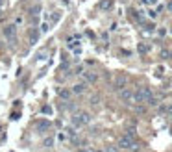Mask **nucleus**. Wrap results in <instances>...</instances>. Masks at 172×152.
Returning <instances> with one entry per match:
<instances>
[{"instance_id": "obj_9", "label": "nucleus", "mask_w": 172, "mask_h": 152, "mask_svg": "<svg viewBox=\"0 0 172 152\" xmlns=\"http://www.w3.org/2000/svg\"><path fill=\"white\" fill-rule=\"evenodd\" d=\"M122 87H126V76H117V80H115V89L120 91Z\"/></svg>"}, {"instance_id": "obj_15", "label": "nucleus", "mask_w": 172, "mask_h": 152, "mask_svg": "<svg viewBox=\"0 0 172 152\" xmlns=\"http://www.w3.org/2000/svg\"><path fill=\"white\" fill-rule=\"evenodd\" d=\"M52 145H54V137H45L43 139V147L45 148H52Z\"/></svg>"}, {"instance_id": "obj_5", "label": "nucleus", "mask_w": 172, "mask_h": 152, "mask_svg": "<svg viewBox=\"0 0 172 152\" xmlns=\"http://www.w3.org/2000/svg\"><path fill=\"white\" fill-rule=\"evenodd\" d=\"M58 96H59L61 100H65V102H67V100H70L72 91H70V89H67V87H61V89L58 91Z\"/></svg>"}, {"instance_id": "obj_3", "label": "nucleus", "mask_w": 172, "mask_h": 152, "mask_svg": "<svg viewBox=\"0 0 172 152\" xmlns=\"http://www.w3.org/2000/svg\"><path fill=\"white\" fill-rule=\"evenodd\" d=\"M119 96H120L122 102H132V99H133V91H132L130 87H122V89L119 91Z\"/></svg>"}, {"instance_id": "obj_13", "label": "nucleus", "mask_w": 172, "mask_h": 152, "mask_svg": "<svg viewBox=\"0 0 172 152\" xmlns=\"http://www.w3.org/2000/svg\"><path fill=\"white\" fill-rule=\"evenodd\" d=\"M111 6H113V0H100V8L104 9V11L111 9Z\"/></svg>"}, {"instance_id": "obj_1", "label": "nucleus", "mask_w": 172, "mask_h": 152, "mask_svg": "<svg viewBox=\"0 0 172 152\" xmlns=\"http://www.w3.org/2000/svg\"><path fill=\"white\" fill-rule=\"evenodd\" d=\"M119 148H124V150H137L135 137H130V135H122V137L119 139Z\"/></svg>"}, {"instance_id": "obj_2", "label": "nucleus", "mask_w": 172, "mask_h": 152, "mask_svg": "<svg viewBox=\"0 0 172 152\" xmlns=\"http://www.w3.org/2000/svg\"><path fill=\"white\" fill-rule=\"evenodd\" d=\"M15 32H17V26H15V24L4 26V35H6L7 41H11V43H15Z\"/></svg>"}, {"instance_id": "obj_21", "label": "nucleus", "mask_w": 172, "mask_h": 152, "mask_svg": "<svg viewBox=\"0 0 172 152\" xmlns=\"http://www.w3.org/2000/svg\"><path fill=\"white\" fill-rule=\"evenodd\" d=\"M104 152H119V147H107Z\"/></svg>"}, {"instance_id": "obj_30", "label": "nucleus", "mask_w": 172, "mask_h": 152, "mask_svg": "<svg viewBox=\"0 0 172 152\" xmlns=\"http://www.w3.org/2000/svg\"><path fill=\"white\" fill-rule=\"evenodd\" d=\"M0 15H2V8H0Z\"/></svg>"}, {"instance_id": "obj_25", "label": "nucleus", "mask_w": 172, "mask_h": 152, "mask_svg": "<svg viewBox=\"0 0 172 152\" xmlns=\"http://www.w3.org/2000/svg\"><path fill=\"white\" fill-rule=\"evenodd\" d=\"M148 15H150V17H152V19H156V17H157V13L154 11V9H152V11H148Z\"/></svg>"}, {"instance_id": "obj_22", "label": "nucleus", "mask_w": 172, "mask_h": 152, "mask_svg": "<svg viewBox=\"0 0 172 152\" xmlns=\"http://www.w3.org/2000/svg\"><path fill=\"white\" fill-rule=\"evenodd\" d=\"M82 72H83V67H82V65H78V67L74 69V74H82Z\"/></svg>"}, {"instance_id": "obj_27", "label": "nucleus", "mask_w": 172, "mask_h": 152, "mask_svg": "<svg viewBox=\"0 0 172 152\" xmlns=\"http://www.w3.org/2000/svg\"><path fill=\"white\" fill-rule=\"evenodd\" d=\"M91 104H98V96H93V99H91Z\"/></svg>"}, {"instance_id": "obj_10", "label": "nucleus", "mask_w": 172, "mask_h": 152, "mask_svg": "<svg viewBox=\"0 0 172 152\" xmlns=\"http://www.w3.org/2000/svg\"><path fill=\"white\" fill-rule=\"evenodd\" d=\"M141 93H143V99H144V104L150 100V99H152V96H154V93H152V89H150V87H141Z\"/></svg>"}, {"instance_id": "obj_26", "label": "nucleus", "mask_w": 172, "mask_h": 152, "mask_svg": "<svg viewBox=\"0 0 172 152\" xmlns=\"http://www.w3.org/2000/svg\"><path fill=\"white\" fill-rule=\"evenodd\" d=\"M11 119H13V121H17V119H19V111H15V113H11Z\"/></svg>"}, {"instance_id": "obj_18", "label": "nucleus", "mask_w": 172, "mask_h": 152, "mask_svg": "<svg viewBox=\"0 0 172 152\" xmlns=\"http://www.w3.org/2000/svg\"><path fill=\"white\" fill-rule=\"evenodd\" d=\"M65 132H67V135H69L70 139H74V137H78V132H76V130H74V128H69V130H65Z\"/></svg>"}, {"instance_id": "obj_23", "label": "nucleus", "mask_w": 172, "mask_h": 152, "mask_svg": "<svg viewBox=\"0 0 172 152\" xmlns=\"http://www.w3.org/2000/svg\"><path fill=\"white\" fill-rule=\"evenodd\" d=\"M161 58H170V52L168 50H161Z\"/></svg>"}, {"instance_id": "obj_29", "label": "nucleus", "mask_w": 172, "mask_h": 152, "mask_svg": "<svg viewBox=\"0 0 172 152\" xmlns=\"http://www.w3.org/2000/svg\"><path fill=\"white\" fill-rule=\"evenodd\" d=\"M2 4H4V0H0V8H2Z\"/></svg>"}, {"instance_id": "obj_20", "label": "nucleus", "mask_w": 172, "mask_h": 152, "mask_svg": "<svg viewBox=\"0 0 172 152\" xmlns=\"http://www.w3.org/2000/svg\"><path fill=\"white\" fill-rule=\"evenodd\" d=\"M137 48H139V52H141V54H146V52H148V47H146V45H143V43H141V45H139Z\"/></svg>"}, {"instance_id": "obj_17", "label": "nucleus", "mask_w": 172, "mask_h": 152, "mask_svg": "<svg viewBox=\"0 0 172 152\" xmlns=\"http://www.w3.org/2000/svg\"><path fill=\"white\" fill-rule=\"evenodd\" d=\"M41 113H43V115H52V113H54V110H52V106H43V110H41Z\"/></svg>"}, {"instance_id": "obj_16", "label": "nucleus", "mask_w": 172, "mask_h": 152, "mask_svg": "<svg viewBox=\"0 0 172 152\" xmlns=\"http://www.w3.org/2000/svg\"><path fill=\"white\" fill-rule=\"evenodd\" d=\"M70 123H72L74 126H83V124H82V121H80V117H78V113H74V115L70 117Z\"/></svg>"}, {"instance_id": "obj_24", "label": "nucleus", "mask_w": 172, "mask_h": 152, "mask_svg": "<svg viewBox=\"0 0 172 152\" xmlns=\"http://www.w3.org/2000/svg\"><path fill=\"white\" fill-rule=\"evenodd\" d=\"M126 135H130V137H135V130H133V128H130V130L126 132Z\"/></svg>"}, {"instance_id": "obj_8", "label": "nucleus", "mask_w": 172, "mask_h": 152, "mask_svg": "<svg viewBox=\"0 0 172 152\" xmlns=\"http://www.w3.org/2000/svg\"><path fill=\"white\" fill-rule=\"evenodd\" d=\"M83 78L87 84H96L98 82V74H94V72H83Z\"/></svg>"}, {"instance_id": "obj_19", "label": "nucleus", "mask_w": 172, "mask_h": 152, "mask_svg": "<svg viewBox=\"0 0 172 152\" xmlns=\"http://www.w3.org/2000/svg\"><path fill=\"white\" fill-rule=\"evenodd\" d=\"M59 19H61V11H54V15H52V23H58Z\"/></svg>"}, {"instance_id": "obj_14", "label": "nucleus", "mask_w": 172, "mask_h": 152, "mask_svg": "<svg viewBox=\"0 0 172 152\" xmlns=\"http://www.w3.org/2000/svg\"><path fill=\"white\" fill-rule=\"evenodd\" d=\"M41 11H43V8H41L39 4H35V6H31V8L28 9V13H30V15H39Z\"/></svg>"}, {"instance_id": "obj_12", "label": "nucleus", "mask_w": 172, "mask_h": 152, "mask_svg": "<svg viewBox=\"0 0 172 152\" xmlns=\"http://www.w3.org/2000/svg\"><path fill=\"white\" fill-rule=\"evenodd\" d=\"M37 30H39L41 35H45V34H48V32H50V24H48V23H43V24H39Z\"/></svg>"}, {"instance_id": "obj_28", "label": "nucleus", "mask_w": 172, "mask_h": 152, "mask_svg": "<svg viewBox=\"0 0 172 152\" xmlns=\"http://www.w3.org/2000/svg\"><path fill=\"white\" fill-rule=\"evenodd\" d=\"M168 9H170V11H172V2H170V4H168Z\"/></svg>"}, {"instance_id": "obj_7", "label": "nucleus", "mask_w": 172, "mask_h": 152, "mask_svg": "<svg viewBox=\"0 0 172 152\" xmlns=\"http://www.w3.org/2000/svg\"><path fill=\"white\" fill-rule=\"evenodd\" d=\"M85 89H87V84L82 82V84H76L70 91H72V95H82V93H85Z\"/></svg>"}, {"instance_id": "obj_6", "label": "nucleus", "mask_w": 172, "mask_h": 152, "mask_svg": "<svg viewBox=\"0 0 172 152\" xmlns=\"http://www.w3.org/2000/svg\"><path fill=\"white\" fill-rule=\"evenodd\" d=\"M78 117H80V121H82V124H83V126H87V124L93 121L91 113H87V111H78Z\"/></svg>"}, {"instance_id": "obj_4", "label": "nucleus", "mask_w": 172, "mask_h": 152, "mask_svg": "<svg viewBox=\"0 0 172 152\" xmlns=\"http://www.w3.org/2000/svg\"><path fill=\"white\" fill-rule=\"evenodd\" d=\"M28 37H30V47L37 45V41H39V37H41L39 30H37V28H30V30H28Z\"/></svg>"}, {"instance_id": "obj_11", "label": "nucleus", "mask_w": 172, "mask_h": 152, "mask_svg": "<svg viewBox=\"0 0 172 152\" xmlns=\"http://www.w3.org/2000/svg\"><path fill=\"white\" fill-rule=\"evenodd\" d=\"M50 128V121H41V123H37V132H46V130Z\"/></svg>"}]
</instances>
